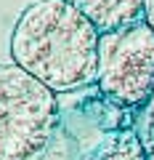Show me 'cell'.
<instances>
[{"mask_svg": "<svg viewBox=\"0 0 154 160\" xmlns=\"http://www.w3.org/2000/svg\"><path fill=\"white\" fill-rule=\"evenodd\" d=\"M98 40L74 0H35L13 24L11 59L53 93H67L98 80Z\"/></svg>", "mask_w": 154, "mask_h": 160, "instance_id": "obj_1", "label": "cell"}, {"mask_svg": "<svg viewBox=\"0 0 154 160\" xmlns=\"http://www.w3.org/2000/svg\"><path fill=\"white\" fill-rule=\"evenodd\" d=\"M58 120L56 93L19 64H0V160H32Z\"/></svg>", "mask_w": 154, "mask_h": 160, "instance_id": "obj_2", "label": "cell"}, {"mask_svg": "<svg viewBox=\"0 0 154 160\" xmlns=\"http://www.w3.org/2000/svg\"><path fill=\"white\" fill-rule=\"evenodd\" d=\"M98 88L122 107H143L154 93V27L146 19L98 40Z\"/></svg>", "mask_w": 154, "mask_h": 160, "instance_id": "obj_3", "label": "cell"}, {"mask_svg": "<svg viewBox=\"0 0 154 160\" xmlns=\"http://www.w3.org/2000/svg\"><path fill=\"white\" fill-rule=\"evenodd\" d=\"M101 35L117 32L143 19V0H74Z\"/></svg>", "mask_w": 154, "mask_h": 160, "instance_id": "obj_4", "label": "cell"}, {"mask_svg": "<svg viewBox=\"0 0 154 160\" xmlns=\"http://www.w3.org/2000/svg\"><path fill=\"white\" fill-rule=\"evenodd\" d=\"M149 152L143 147L141 136L133 131H120L106 136L96 149L91 152L88 160H146Z\"/></svg>", "mask_w": 154, "mask_h": 160, "instance_id": "obj_5", "label": "cell"}, {"mask_svg": "<svg viewBox=\"0 0 154 160\" xmlns=\"http://www.w3.org/2000/svg\"><path fill=\"white\" fill-rule=\"evenodd\" d=\"M141 142L146 147V152H154V93L146 104H143V115H141Z\"/></svg>", "mask_w": 154, "mask_h": 160, "instance_id": "obj_6", "label": "cell"}, {"mask_svg": "<svg viewBox=\"0 0 154 160\" xmlns=\"http://www.w3.org/2000/svg\"><path fill=\"white\" fill-rule=\"evenodd\" d=\"M143 19L154 27V0H143Z\"/></svg>", "mask_w": 154, "mask_h": 160, "instance_id": "obj_7", "label": "cell"}, {"mask_svg": "<svg viewBox=\"0 0 154 160\" xmlns=\"http://www.w3.org/2000/svg\"><path fill=\"white\" fill-rule=\"evenodd\" d=\"M146 160H154V152H149V158H146Z\"/></svg>", "mask_w": 154, "mask_h": 160, "instance_id": "obj_8", "label": "cell"}]
</instances>
